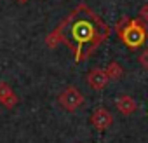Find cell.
<instances>
[{
  "instance_id": "obj_8",
  "label": "cell",
  "mask_w": 148,
  "mask_h": 143,
  "mask_svg": "<svg viewBox=\"0 0 148 143\" xmlns=\"http://www.w3.org/2000/svg\"><path fill=\"white\" fill-rule=\"evenodd\" d=\"M105 72H106V75H108V79H112V80H119L120 77H122V66L117 63V61H112L106 68H105Z\"/></svg>"
},
{
  "instance_id": "obj_4",
  "label": "cell",
  "mask_w": 148,
  "mask_h": 143,
  "mask_svg": "<svg viewBox=\"0 0 148 143\" xmlns=\"http://www.w3.org/2000/svg\"><path fill=\"white\" fill-rule=\"evenodd\" d=\"M91 122H92V126H94L96 129L105 131V129H108V127L113 124V117H112V113H110L106 108H98V110L92 112Z\"/></svg>"
},
{
  "instance_id": "obj_7",
  "label": "cell",
  "mask_w": 148,
  "mask_h": 143,
  "mask_svg": "<svg viewBox=\"0 0 148 143\" xmlns=\"http://www.w3.org/2000/svg\"><path fill=\"white\" fill-rule=\"evenodd\" d=\"M115 105H117L119 112H120V113H124V115H131V113H134V112H136V108H138V103H136V101H134V98H132V96H129V94H120V96L117 98Z\"/></svg>"
},
{
  "instance_id": "obj_11",
  "label": "cell",
  "mask_w": 148,
  "mask_h": 143,
  "mask_svg": "<svg viewBox=\"0 0 148 143\" xmlns=\"http://www.w3.org/2000/svg\"><path fill=\"white\" fill-rule=\"evenodd\" d=\"M19 4H26V2H30V0H18Z\"/></svg>"
},
{
  "instance_id": "obj_1",
  "label": "cell",
  "mask_w": 148,
  "mask_h": 143,
  "mask_svg": "<svg viewBox=\"0 0 148 143\" xmlns=\"http://www.w3.org/2000/svg\"><path fill=\"white\" fill-rule=\"evenodd\" d=\"M71 37L77 40V49H75V61H80L82 58V47L86 44H99L101 38H98L96 35V26L94 23H91L89 19H77L70 28Z\"/></svg>"
},
{
  "instance_id": "obj_9",
  "label": "cell",
  "mask_w": 148,
  "mask_h": 143,
  "mask_svg": "<svg viewBox=\"0 0 148 143\" xmlns=\"http://www.w3.org/2000/svg\"><path fill=\"white\" fill-rule=\"evenodd\" d=\"M139 63H141V66H143V68H146V70H148V47L139 54Z\"/></svg>"
},
{
  "instance_id": "obj_3",
  "label": "cell",
  "mask_w": 148,
  "mask_h": 143,
  "mask_svg": "<svg viewBox=\"0 0 148 143\" xmlns=\"http://www.w3.org/2000/svg\"><path fill=\"white\" fill-rule=\"evenodd\" d=\"M84 103V94L75 87V86H70L66 87L61 94H59V105L66 110V112H75L82 107Z\"/></svg>"
},
{
  "instance_id": "obj_2",
  "label": "cell",
  "mask_w": 148,
  "mask_h": 143,
  "mask_svg": "<svg viewBox=\"0 0 148 143\" xmlns=\"http://www.w3.org/2000/svg\"><path fill=\"white\" fill-rule=\"evenodd\" d=\"M119 35L120 40L129 47V49H138L145 44L146 40V30L145 26L138 21V19H122V23L119 25Z\"/></svg>"
},
{
  "instance_id": "obj_5",
  "label": "cell",
  "mask_w": 148,
  "mask_h": 143,
  "mask_svg": "<svg viewBox=\"0 0 148 143\" xmlns=\"http://www.w3.org/2000/svg\"><path fill=\"white\" fill-rule=\"evenodd\" d=\"M108 75H106V72L103 70V68H92L89 74H87V82H89V86L92 87V89H96V91H99V89H103L106 84H108Z\"/></svg>"
},
{
  "instance_id": "obj_10",
  "label": "cell",
  "mask_w": 148,
  "mask_h": 143,
  "mask_svg": "<svg viewBox=\"0 0 148 143\" xmlns=\"http://www.w3.org/2000/svg\"><path fill=\"white\" fill-rule=\"evenodd\" d=\"M139 18H141L145 23H148V4H145V6L141 7V11H139Z\"/></svg>"
},
{
  "instance_id": "obj_6",
  "label": "cell",
  "mask_w": 148,
  "mask_h": 143,
  "mask_svg": "<svg viewBox=\"0 0 148 143\" xmlns=\"http://www.w3.org/2000/svg\"><path fill=\"white\" fill-rule=\"evenodd\" d=\"M0 103L5 108H14L18 105V96L7 82H0Z\"/></svg>"
}]
</instances>
